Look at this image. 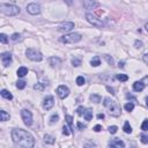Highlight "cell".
<instances>
[{"label": "cell", "mask_w": 148, "mask_h": 148, "mask_svg": "<svg viewBox=\"0 0 148 148\" xmlns=\"http://www.w3.org/2000/svg\"><path fill=\"white\" fill-rule=\"evenodd\" d=\"M103 57H104V59L106 60V63H108L109 65H114V64H115V62H114V58H112V57L108 56V54H104Z\"/></svg>", "instance_id": "cell-30"}, {"label": "cell", "mask_w": 148, "mask_h": 148, "mask_svg": "<svg viewBox=\"0 0 148 148\" xmlns=\"http://www.w3.org/2000/svg\"><path fill=\"white\" fill-rule=\"evenodd\" d=\"M123 130H124V132L125 133H132V127H131V125H130L129 121H125Z\"/></svg>", "instance_id": "cell-25"}, {"label": "cell", "mask_w": 148, "mask_h": 148, "mask_svg": "<svg viewBox=\"0 0 148 148\" xmlns=\"http://www.w3.org/2000/svg\"><path fill=\"white\" fill-rule=\"evenodd\" d=\"M110 147H125V144L120 140V139H114L109 142Z\"/></svg>", "instance_id": "cell-14"}, {"label": "cell", "mask_w": 148, "mask_h": 148, "mask_svg": "<svg viewBox=\"0 0 148 148\" xmlns=\"http://www.w3.org/2000/svg\"><path fill=\"white\" fill-rule=\"evenodd\" d=\"M44 141H45V144H54V141H56V139H54L52 135H49V134H45V137H44Z\"/></svg>", "instance_id": "cell-22"}, {"label": "cell", "mask_w": 148, "mask_h": 148, "mask_svg": "<svg viewBox=\"0 0 148 148\" xmlns=\"http://www.w3.org/2000/svg\"><path fill=\"white\" fill-rule=\"evenodd\" d=\"M86 83V80L83 76H78L76 78V85L78 86H83Z\"/></svg>", "instance_id": "cell-27"}, {"label": "cell", "mask_w": 148, "mask_h": 148, "mask_svg": "<svg viewBox=\"0 0 148 148\" xmlns=\"http://www.w3.org/2000/svg\"><path fill=\"white\" fill-rule=\"evenodd\" d=\"M1 96L4 98H6V100H8V101H11L12 98H13V95H12L8 90H6V89H2L1 90Z\"/></svg>", "instance_id": "cell-20"}, {"label": "cell", "mask_w": 148, "mask_h": 148, "mask_svg": "<svg viewBox=\"0 0 148 148\" xmlns=\"http://www.w3.org/2000/svg\"><path fill=\"white\" fill-rule=\"evenodd\" d=\"M134 46H135V48H137V49H141V48H142V46H144V44H142V42H141V40H135V42H134Z\"/></svg>", "instance_id": "cell-36"}, {"label": "cell", "mask_w": 148, "mask_h": 148, "mask_svg": "<svg viewBox=\"0 0 148 148\" xmlns=\"http://www.w3.org/2000/svg\"><path fill=\"white\" fill-rule=\"evenodd\" d=\"M83 117H85V119L86 120H91V118H93V110L91 109H86V112H85V115H83Z\"/></svg>", "instance_id": "cell-21"}, {"label": "cell", "mask_w": 148, "mask_h": 148, "mask_svg": "<svg viewBox=\"0 0 148 148\" xmlns=\"http://www.w3.org/2000/svg\"><path fill=\"white\" fill-rule=\"evenodd\" d=\"M101 100H102V98H101L100 95H96V94L90 95V101H91V102H94V103H100Z\"/></svg>", "instance_id": "cell-23"}, {"label": "cell", "mask_w": 148, "mask_h": 148, "mask_svg": "<svg viewBox=\"0 0 148 148\" xmlns=\"http://www.w3.org/2000/svg\"><path fill=\"white\" fill-rule=\"evenodd\" d=\"M34 89H36V90H40V91H42L43 89H44V87H43L42 85H40V83H37V85H35V86H34Z\"/></svg>", "instance_id": "cell-40"}, {"label": "cell", "mask_w": 148, "mask_h": 148, "mask_svg": "<svg viewBox=\"0 0 148 148\" xmlns=\"http://www.w3.org/2000/svg\"><path fill=\"white\" fill-rule=\"evenodd\" d=\"M68 94H69V89L67 88L66 86H64V85H62V86H59L57 88V95L59 96L62 100H64V98H66L68 96Z\"/></svg>", "instance_id": "cell-10"}, {"label": "cell", "mask_w": 148, "mask_h": 148, "mask_svg": "<svg viewBox=\"0 0 148 148\" xmlns=\"http://www.w3.org/2000/svg\"><path fill=\"white\" fill-rule=\"evenodd\" d=\"M146 104H147V106H148V97L146 98Z\"/></svg>", "instance_id": "cell-51"}, {"label": "cell", "mask_w": 148, "mask_h": 148, "mask_svg": "<svg viewBox=\"0 0 148 148\" xmlns=\"http://www.w3.org/2000/svg\"><path fill=\"white\" fill-rule=\"evenodd\" d=\"M25 54H27V57L30 60H33V62H40V60L43 59L42 53H40L39 51L35 50V49H27Z\"/></svg>", "instance_id": "cell-5"}, {"label": "cell", "mask_w": 148, "mask_h": 148, "mask_svg": "<svg viewBox=\"0 0 148 148\" xmlns=\"http://www.w3.org/2000/svg\"><path fill=\"white\" fill-rule=\"evenodd\" d=\"M9 114H7L6 111H4V110H1L0 111V120L1 121H6V120H9Z\"/></svg>", "instance_id": "cell-19"}, {"label": "cell", "mask_w": 148, "mask_h": 148, "mask_svg": "<svg viewBox=\"0 0 148 148\" xmlns=\"http://www.w3.org/2000/svg\"><path fill=\"white\" fill-rule=\"evenodd\" d=\"M142 60H144L145 64H147V65H148V54H145V56L142 57Z\"/></svg>", "instance_id": "cell-45"}, {"label": "cell", "mask_w": 148, "mask_h": 148, "mask_svg": "<svg viewBox=\"0 0 148 148\" xmlns=\"http://www.w3.org/2000/svg\"><path fill=\"white\" fill-rule=\"evenodd\" d=\"M83 6L87 9H94V8L98 7L100 4L97 1H95V0H83Z\"/></svg>", "instance_id": "cell-13"}, {"label": "cell", "mask_w": 148, "mask_h": 148, "mask_svg": "<svg viewBox=\"0 0 148 148\" xmlns=\"http://www.w3.org/2000/svg\"><path fill=\"white\" fill-rule=\"evenodd\" d=\"M1 63H2V65H4L5 67L9 66L11 63H12V54L8 53V52H6V53H2V54H1Z\"/></svg>", "instance_id": "cell-12"}, {"label": "cell", "mask_w": 148, "mask_h": 148, "mask_svg": "<svg viewBox=\"0 0 148 148\" xmlns=\"http://www.w3.org/2000/svg\"><path fill=\"white\" fill-rule=\"evenodd\" d=\"M21 117H22L23 121H24V124L27 126H30L31 124H33V114H31L29 110L23 109L21 111Z\"/></svg>", "instance_id": "cell-8"}, {"label": "cell", "mask_w": 148, "mask_h": 148, "mask_svg": "<svg viewBox=\"0 0 148 148\" xmlns=\"http://www.w3.org/2000/svg\"><path fill=\"white\" fill-rule=\"evenodd\" d=\"M16 87L19 89H24L25 88V81H23V80H19L16 82Z\"/></svg>", "instance_id": "cell-28"}, {"label": "cell", "mask_w": 148, "mask_h": 148, "mask_svg": "<svg viewBox=\"0 0 148 148\" xmlns=\"http://www.w3.org/2000/svg\"><path fill=\"white\" fill-rule=\"evenodd\" d=\"M65 119H66V121H67V124L69 125V127H71V130H72V131H74V130H73V125H72V120H73V118H72V116L66 115Z\"/></svg>", "instance_id": "cell-29"}, {"label": "cell", "mask_w": 148, "mask_h": 148, "mask_svg": "<svg viewBox=\"0 0 148 148\" xmlns=\"http://www.w3.org/2000/svg\"><path fill=\"white\" fill-rule=\"evenodd\" d=\"M12 139H13L14 144L20 147L31 148L35 145V139L33 135L21 129H16L12 131Z\"/></svg>", "instance_id": "cell-1"}, {"label": "cell", "mask_w": 148, "mask_h": 148, "mask_svg": "<svg viewBox=\"0 0 148 148\" xmlns=\"http://www.w3.org/2000/svg\"><path fill=\"white\" fill-rule=\"evenodd\" d=\"M117 130H118L117 126H110V127H109V132L111 133V134H115V133L117 132Z\"/></svg>", "instance_id": "cell-39"}, {"label": "cell", "mask_w": 148, "mask_h": 148, "mask_svg": "<svg viewBox=\"0 0 148 148\" xmlns=\"http://www.w3.org/2000/svg\"><path fill=\"white\" fill-rule=\"evenodd\" d=\"M144 88H145V83L142 81H137V82L133 83V89L135 91H142Z\"/></svg>", "instance_id": "cell-15"}, {"label": "cell", "mask_w": 148, "mask_h": 148, "mask_svg": "<svg viewBox=\"0 0 148 148\" xmlns=\"http://www.w3.org/2000/svg\"><path fill=\"white\" fill-rule=\"evenodd\" d=\"M86 19H87V21L90 23V24L95 25V27H97V28H103L104 27V23L101 21L100 19H97L96 16H94L90 13H87L86 14Z\"/></svg>", "instance_id": "cell-6"}, {"label": "cell", "mask_w": 148, "mask_h": 148, "mask_svg": "<svg viewBox=\"0 0 148 148\" xmlns=\"http://www.w3.org/2000/svg\"><path fill=\"white\" fill-rule=\"evenodd\" d=\"M106 89H108V91H110V93H111V95H115L116 94V93H115V89L114 88H111V87H106Z\"/></svg>", "instance_id": "cell-42"}, {"label": "cell", "mask_w": 148, "mask_h": 148, "mask_svg": "<svg viewBox=\"0 0 148 148\" xmlns=\"http://www.w3.org/2000/svg\"><path fill=\"white\" fill-rule=\"evenodd\" d=\"M116 79L119 80L120 82H125V81L129 80V76L125 75V74H117V75H116Z\"/></svg>", "instance_id": "cell-24"}, {"label": "cell", "mask_w": 148, "mask_h": 148, "mask_svg": "<svg viewBox=\"0 0 148 148\" xmlns=\"http://www.w3.org/2000/svg\"><path fill=\"white\" fill-rule=\"evenodd\" d=\"M141 130L142 131H148V119H145L142 125H141Z\"/></svg>", "instance_id": "cell-35"}, {"label": "cell", "mask_w": 148, "mask_h": 148, "mask_svg": "<svg viewBox=\"0 0 148 148\" xmlns=\"http://www.w3.org/2000/svg\"><path fill=\"white\" fill-rule=\"evenodd\" d=\"M103 104H104V106L109 110L110 116H112V117H118V116H120L121 108H120L119 104H118V102L111 100L110 97H105Z\"/></svg>", "instance_id": "cell-2"}, {"label": "cell", "mask_w": 148, "mask_h": 148, "mask_svg": "<svg viewBox=\"0 0 148 148\" xmlns=\"http://www.w3.org/2000/svg\"><path fill=\"white\" fill-rule=\"evenodd\" d=\"M63 134L64 135H69V131H68V129L66 126L63 127Z\"/></svg>", "instance_id": "cell-41"}, {"label": "cell", "mask_w": 148, "mask_h": 148, "mask_svg": "<svg viewBox=\"0 0 148 148\" xmlns=\"http://www.w3.org/2000/svg\"><path fill=\"white\" fill-rule=\"evenodd\" d=\"M125 110L126 111H129V112H131V111H133V109H134V104H133L132 102H129V103H126L125 104Z\"/></svg>", "instance_id": "cell-26"}, {"label": "cell", "mask_w": 148, "mask_h": 148, "mask_svg": "<svg viewBox=\"0 0 148 148\" xmlns=\"http://www.w3.org/2000/svg\"><path fill=\"white\" fill-rule=\"evenodd\" d=\"M85 112H86L85 106H79V108L76 109V114L79 116H83V115H85Z\"/></svg>", "instance_id": "cell-33"}, {"label": "cell", "mask_w": 148, "mask_h": 148, "mask_svg": "<svg viewBox=\"0 0 148 148\" xmlns=\"http://www.w3.org/2000/svg\"><path fill=\"white\" fill-rule=\"evenodd\" d=\"M58 120H59V116L53 115V116H51V118H50V124H54V123H57Z\"/></svg>", "instance_id": "cell-34"}, {"label": "cell", "mask_w": 148, "mask_h": 148, "mask_svg": "<svg viewBox=\"0 0 148 148\" xmlns=\"http://www.w3.org/2000/svg\"><path fill=\"white\" fill-rule=\"evenodd\" d=\"M141 142L142 144H148V135L146 134H141Z\"/></svg>", "instance_id": "cell-37"}, {"label": "cell", "mask_w": 148, "mask_h": 148, "mask_svg": "<svg viewBox=\"0 0 148 148\" xmlns=\"http://www.w3.org/2000/svg\"><path fill=\"white\" fill-rule=\"evenodd\" d=\"M49 64H50L51 66H58L62 64V60L58 57H51V58H49Z\"/></svg>", "instance_id": "cell-16"}, {"label": "cell", "mask_w": 148, "mask_h": 148, "mask_svg": "<svg viewBox=\"0 0 148 148\" xmlns=\"http://www.w3.org/2000/svg\"><path fill=\"white\" fill-rule=\"evenodd\" d=\"M78 127H79L80 130H83V129H86V125H83L82 123H80V121H78Z\"/></svg>", "instance_id": "cell-43"}, {"label": "cell", "mask_w": 148, "mask_h": 148, "mask_svg": "<svg viewBox=\"0 0 148 148\" xmlns=\"http://www.w3.org/2000/svg\"><path fill=\"white\" fill-rule=\"evenodd\" d=\"M82 36L80 34H67V35H64V36L60 37V42L66 43V44H74V43L80 42Z\"/></svg>", "instance_id": "cell-4"}, {"label": "cell", "mask_w": 148, "mask_h": 148, "mask_svg": "<svg viewBox=\"0 0 148 148\" xmlns=\"http://www.w3.org/2000/svg\"><path fill=\"white\" fill-rule=\"evenodd\" d=\"M0 9H1V13H4L5 15L8 16H15L17 14H20V8L12 4H1L0 5Z\"/></svg>", "instance_id": "cell-3"}, {"label": "cell", "mask_w": 148, "mask_h": 148, "mask_svg": "<svg viewBox=\"0 0 148 148\" xmlns=\"http://www.w3.org/2000/svg\"><path fill=\"white\" fill-rule=\"evenodd\" d=\"M73 28H74V23H73V22H71V21H65V22L60 23V24L58 25L57 30L60 31V33H69V31H71Z\"/></svg>", "instance_id": "cell-7"}, {"label": "cell", "mask_w": 148, "mask_h": 148, "mask_svg": "<svg viewBox=\"0 0 148 148\" xmlns=\"http://www.w3.org/2000/svg\"><path fill=\"white\" fill-rule=\"evenodd\" d=\"M90 64H91V66H94V67H97V66H100V65H101L100 57H97V56L93 57L91 60H90Z\"/></svg>", "instance_id": "cell-18"}, {"label": "cell", "mask_w": 148, "mask_h": 148, "mask_svg": "<svg viewBox=\"0 0 148 148\" xmlns=\"http://www.w3.org/2000/svg\"><path fill=\"white\" fill-rule=\"evenodd\" d=\"M16 73H17V76L19 78H23L28 74V68L24 67V66H22V67H20L19 69H17Z\"/></svg>", "instance_id": "cell-17"}, {"label": "cell", "mask_w": 148, "mask_h": 148, "mask_svg": "<svg viewBox=\"0 0 148 148\" xmlns=\"http://www.w3.org/2000/svg\"><path fill=\"white\" fill-rule=\"evenodd\" d=\"M72 64H73V66L78 67V66L81 65V59H79V58H73L72 59Z\"/></svg>", "instance_id": "cell-32"}, {"label": "cell", "mask_w": 148, "mask_h": 148, "mask_svg": "<svg viewBox=\"0 0 148 148\" xmlns=\"http://www.w3.org/2000/svg\"><path fill=\"white\" fill-rule=\"evenodd\" d=\"M101 130H102V126H101V125H96V126L94 127V131L95 132H100Z\"/></svg>", "instance_id": "cell-44"}, {"label": "cell", "mask_w": 148, "mask_h": 148, "mask_svg": "<svg viewBox=\"0 0 148 148\" xmlns=\"http://www.w3.org/2000/svg\"><path fill=\"white\" fill-rule=\"evenodd\" d=\"M64 1H65L67 5H69V6H71L72 4H73V0H64Z\"/></svg>", "instance_id": "cell-48"}, {"label": "cell", "mask_w": 148, "mask_h": 148, "mask_svg": "<svg viewBox=\"0 0 148 148\" xmlns=\"http://www.w3.org/2000/svg\"><path fill=\"white\" fill-rule=\"evenodd\" d=\"M145 28H146V31H147V33H148V23H147V24H146V27H145Z\"/></svg>", "instance_id": "cell-50"}, {"label": "cell", "mask_w": 148, "mask_h": 148, "mask_svg": "<svg viewBox=\"0 0 148 148\" xmlns=\"http://www.w3.org/2000/svg\"><path fill=\"white\" fill-rule=\"evenodd\" d=\"M142 82L145 83V86H148V75H147V76H145L142 79Z\"/></svg>", "instance_id": "cell-46"}, {"label": "cell", "mask_w": 148, "mask_h": 148, "mask_svg": "<svg viewBox=\"0 0 148 148\" xmlns=\"http://www.w3.org/2000/svg\"><path fill=\"white\" fill-rule=\"evenodd\" d=\"M0 42H1L2 44H7L8 38H7V36H6L5 34H0Z\"/></svg>", "instance_id": "cell-31"}, {"label": "cell", "mask_w": 148, "mask_h": 148, "mask_svg": "<svg viewBox=\"0 0 148 148\" xmlns=\"http://www.w3.org/2000/svg\"><path fill=\"white\" fill-rule=\"evenodd\" d=\"M104 117H105V116H104L103 114H98V115H97V118H98V119H104Z\"/></svg>", "instance_id": "cell-47"}, {"label": "cell", "mask_w": 148, "mask_h": 148, "mask_svg": "<svg viewBox=\"0 0 148 148\" xmlns=\"http://www.w3.org/2000/svg\"><path fill=\"white\" fill-rule=\"evenodd\" d=\"M20 37H21V36H20V34H13V35H12L11 38H12V40L16 42V40H19V39H20Z\"/></svg>", "instance_id": "cell-38"}, {"label": "cell", "mask_w": 148, "mask_h": 148, "mask_svg": "<svg viewBox=\"0 0 148 148\" xmlns=\"http://www.w3.org/2000/svg\"><path fill=\"white\" fill-rule=\"evenodd\" d=\"M124 64H125V63H124V62H121V63H119V65H118V66L123 68V67H124Z\"/></svg>", "instance_id": "cell-49"}, {"label": "cell", "mask_w": 148, "mask_h": 148, "mask_svg": "<svg viewBox=\"0 0 148 148\" xmlns=\"http://www.w3.org/2000/svg\"><path fill=\"white\" fill-rule=\"evenodd\" d=\"M27 11L31 15H37V14L40 13V6L38 4H36V2H31V4H29L27 6Z\"/></svg>", "instance_id": "cell-9"}, {"label": "cell", "mask_w": 148, "mask_h": 148, "mask_svg": "<svg viewBox=\"0 0 148 148\" xmlns=\"http://www.w3.org/2000/svg\"><path fill=\"white\" fill-rule=\"evenodd\" d=\"M54 105V100L52 96H46L44 98V102H43V106L45 110H50L52 106Z\"/></svg>", "instance_id": "cell-11"}]
</instances>
